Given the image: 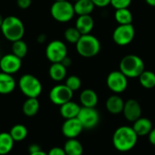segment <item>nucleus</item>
Returning a JSON list of instances; mask_svg holds the SVG:
<instances>
[{"mask_svg":"<svg viewBox=\"0 0 155 155\" xmlns=\"http://www.w3.org/2000/svg\"><path fill=\"white\" fill-rule=\"evenodd\" d=\"M94 26V21L90 15H78L75 22V27L81 33V35L90 34Z\"/></svg>","mask_w":155,"mask_h":155,"instance_id":"obj_17","label":"nucleus"},{"mask_svg":"<svg viewBox=\"0 0 155 155\" xmlns=\"http://www.w3.org/2000/svg\"><path fill=\"white\" fill-rule=\"evenodd\" d=\"M84 127L78 118L66 119L62 125V133L67 139L77 138L83 132Z\"/></svg>","mask_w":155,"mask_h":155,"instance_id":"obj_13","label":"nucleus"},{"mask_svg":"<svg viewBox=\"0 0 155 155\" xmlns=\"http://www.w3.org/2000/svg\"><path fill=\"white\" fill-rule=\"evenodd\" d=\"M138 135L132 126L123 125L118 127L113 134L114 147L121 153H126L133 150L138 141Z\"/></svg>","mask_w":155,"mask_h":155,"instance_id":"obj_1","label":"nucleus"},{"mask_svg":"<svg viewBox=\"0 0 155 155\" xmlns=\"http://www.w3.org/2000/svg\"><path fill=\"white\" fill-rule=\"evenodd\" d=\"M135 36V29L133 24L130 25H118L114 30L113 39L114 42L120 46L128 45L133 42Z\"/></svg>","mask_w":155,"mask_h":155,"instance_id":"obj_7","label":"nucleus"},{"mask_svg":"<svg viewBox=\"0 0 155 155\" xmlns=\"http://www.w3.org/2000/svg\"><path fill=\"white\" fill-rule=\"evenodd\" d=\"M18 86L21 92L27 98H37L43 90V86L39 79L30 74H24L20 77Z\"/></svg>","mask_w":155,"mask_h":155,"instance_id":"obj_5","label":"nucleus"},{"mask_svg":"<svg viewBox=\"0 0 155 155\" xmlns=\"http://www.w3.org/2000/svg\"><path fill=\"white\" fill-rule=\"evenodd\" d=\"M47 155H66L64 148L61 147H53L47 153Z\"/></svg>","mask_w":155,"mask_h":155,"instance_id":"obj_33","label":"nucleus"},{"mask_svg":"<svg viewBox=\"0 0 155 155\" xmlns=\"http://www.w3.org/2000/svg\"><path fill=\"white\" fill-rule=\"evenodd\" d=\"M45 40H46V35H45V34H41V35H39L37 36V42L40 43V44L45 43Z\"/></svg>","mask_w":155,"mask_h":155,"instance_id":"obj_39","label":"nucleus"},{"mask_svg":"<svg viewBox=\"0 0 155 155\" xmlns=\"http://www.w3.org/2000/svg\"><path fill=\"white\" fill-rule=\"evenodd\" d=\"M52 17L60 23L69 22L75 15L74 5L68 0L66 1H54L50 8Z\"/></svg>","mask_w":155,"mask_h":155,"instance_id":"obj_6","label":"nucleus"},{"mask_svg":"<svg viewBox=\"0 0 155 155\" xmlns=\"http://www.w3.org/2000/svg\"><path fill=\"white\" fill-rule=\"evenodd\" d=\"M141 85L145 89H153L155 87V73L144 70L138 77Z\"/></svg>","mask_w":155,"mask_h":155,"instance_id":"obj_27","label":"nucleus"},{"mask_svg":"<svg viewBox=\"0 0 155 155\" xmlns=\"http://www.w3.org/2000/svg\"><path fill=\"white\" fill-rule=\"evenodd\" d=\"M77 53L85 58L94 57L99 54L101 50V44L97 37L94 35L88 34V35H82L78 42L75 44Z\"/></svg>","mask_w":155,"mask_h":155,"instance_id":"obj_4","label":"nucleus"},{"mask_svg":"<svg viewBox=\"0 0 155 155\" xmlns=\"http://www.w3.org/2000/svg\"><path fill=\"white\" fill-rule=\"evenodd\" d=\"M28 149H29V153H35V152H37V151L41 150V148L37 144H32V145L29 146Z\"/></svg>","mask_w":155,"mask_h":155,"instance_id":"obj_38","label":"nucleus"},{"mask_svg":"<svg viewBox=\"0 0 155 155\" xmlns=\"http://www.w3.org/2000/svg\"><path fill=\"white\" fill-rule=\"evenodd\" d=\"M61 63H62V64L66 67V68H67V67H69V66L72 64V60H71V58L67 55V56H66V57H65L62 62H61Z\"/></svg>","mask_w":155,"mask_h":155,"instance_id":"obj_37","label":"nucleus"},{"mask_svg":"<svg viewBox=\"0 0 155 155\" xmlns=\"http://www.w3.org/2000/svg\"><path fill=\"white\" fill-rule=\"evenodd\" d=\"M0 58H1V55H0Z\"/></svg>","mask_w":155,"mask_h":155,"instance_id":"obj_45","label":"nucleus"},{"mask_svg":"<svg viewBox=\"0 0 155 155\" xmlns=\"http://www.w3.org/2000/svg\"><path fill=\"white\" fill-rule=\"evenodd\" d=\"M77 118L82 124L84 129L91 130L98 125L100 121V114L95 108L82 106Z\"/></svg>","mask_w":155,"mask_h":155,"instance_id":"obj_9","label":"nucleus"},{"mask_svg":"<svg viewBox=\"0 0 155 155\" xmlns=\"http://www.w3.org/2000/svg\"><path fill=\"white\" fill-rule=\"evenodd\" d=\"M16 4L21 9H27L32 4V0H16Z\"/></svg>","mask_w":155,"mask_h":155,"instance_id":"obj_34","label":"nucleus"},{"mask_svg":"<svg viewBox=\"0 0 155 155\" xmlns=\"http://www.w3.org/2000/svg\"><path fill=\"white\" fill-rule=\"evenodd\" d=\"M122 114L127 121L134 123L137 119L142 117L141 104L138 101L134 99H129L126 102H124V106Z\"/></svg>","mask_w":155,"mask_h":155,"instance_id":"obj_14","label":"nucleus"},{"mask_svg":"<svg viewBox=\"0 0 155 155\" xmlns=\"http://www.w3.org/2000/svg\"><path fill=\"white\" fill-rule=\"evenodd\" d=\"M114 19L118 25H130L133 24V14L128 8L116 9L114 13Z\"/></svg>","mask_w":155,"mask_h":155,"instance_id":"obj_26","label":"nucleus"},{"mask_svg":"<svg viewBox=\"0 0 155 155\" xmlns=\"http://www.w3.org/2000/svg\"><path fill=\"white\" fill-rule=\"evenodd\" d=\"M14 143L9 133H0V155L8 154L14 147Z\"/></svg>","mask_w":155,"mask_h":155,"instance_id":"obj_25","label":"nucleus"},{"mask_svg":"<svg viewBox=\"0 0 155 155\" xmlns=\"http://www.w3.org/2000/svg\"><path fill=\"white\" fill-rule=\"evenodd\" d=\"M80 109H81V106L78 104L71 100L60 106V114L65 120L76 118L80 112Z\"/></svg>","mask_w":155,"mask_h":155,"instance_id":"obj_20","label":"nucleus"},{"mask_svg":"<svg viewBox=\"0 0 155 155\" xmlns=\"http://www.w3.org/2000/svg\"><path fill=\"white\" fill-rule=\"evenodd\" d=\"M54 1H66V0H54Z\"/></svg>","mask_w":155,"mask_h":155,"instance_id":"obj_43","label":"nucleus"},{"mask_svg":"<svg viewBox=\"0 0 155 155\" xmlns=\"http://www.w3.org/2000/svg\"><path fill=\"white\" fill-rule=\"evenodd\" d=\"M148 139H149V142L151 143V144L155 146V127L152 129V131L148 134Z\"/></svg>","mask_w":155,"mask_h":155,"instance_id":"obj_36","label":"nucleus"},{"mask_svg":"<svg viewBox=\"0 0 155 155\" xmlns=\"http://www.w3.org/2000/svg\"><path fill=\"white\" fill-rule=\"evenodd\" d=\"M110 1L111 0H92V2L94 4V5L98 6V7L107 6L108 5H110Z\"/></svg>","mask_w":155,"mask_h":155,"instance_id":"obj_35","label":"nucleus"},{"mask_svg":"<svg viewBox=\"0 0 155 155\" xmlns=\"http://www.w3.org/2000/svg\"><path fill=\"white\" fill-rule=\"evenodd\" d=\"M9 134L15 142H21L26 138V136L28 134V131L25 125L15 124L11 128Z\"/></svg>","mask_w":155,"mask_h":155,"instance_id":"obj_28","label":"nucleus"},{"mask_svg":"<svg viewBox=\"0 0 155 155\" xmlns=\"http://www.w3.org/2000/svg\"><path fill=\"white\" fill-rule=\"evenodd\" d=\"M74 1H77V0H74Z\"/></svg>","mask_w":155,"mask_h":155,"instance_id":"obj_44","label":"nucleus"},{"mask_svg":"<svg viewBox=\"0 0 155 155\" xmlns=\"http://www.w3.org/2000/svg\"><path fill=\"white\" fill-rule=\"evenodd\" d=\"M108 88L114 94H119L124 93L128 86V78L119 70L111 72L106 79Z\"/></svg>","mask_w":155,"mask_h":155,"instance_id":"obj_10","label":"nucleus"},{"mask_svg":"<svg viewBox=\"0 0 155 155\" xmlns=\"http://www.w3.org/2000/svg\"><path fill=\"white\" fill-rule=\"evenodd\" d=\"M119 67L127 78H137L144 71V63L136 54H127L122 58Z\"/></svg>","mask_w":155,"mask_h":155,"instance_id":"obj_3","label":"nucleus"},{"mask_svg":"<svg viewBox=\"0 0 155 155\" xmlns=\"http://www.w3.org/2000/svg\"><path fill=\"white\" fill-rule=\"evenodd\" d=\"M0 29L4 37L12 43L22 39L25 35V25L22 20L15 15L5 17Z\"/></svg>","mask_w":155,"mask_h":155,"instance_id":"obj_2","label":"nucleus"},{"mask_svg":"<svg viewBox=\"0 0 155 155\" xmlns=\"http://www.w3.org/2000/svg\"><path fill=\"white\" fill-rule=\"evenodd\" d=\"M132 3V0H111L110 5H112L114 9H121V8H128Z\"/></svg>","mask_w":155,"mask_h":155,"instance_id":"obj_32","label":"nucleus"},{"mask_svg":"<svg viewBox=\"0 0 155 155\" xmlns=\"http://www.w3.org/2000/svg\"><path fill=\"white\" fill-rule=\"evenodd\" d=\"M145 2H146L149 5L154 6L155 7V0H145Z\"/></svg>","mask_w":155,"mask_h":155,"instance_id":"obj_41","label":"nucleus"},{"mask_svg":"<svg viewBox=\"0 0 155 155\" xmlns=\"http://www.w3.org/2000/svg\"><path fill=\"white\" fill-rule=\"evenodd\" d=\"M74 92L69 89L65 84H56L51 89L49 93V98L51 102L54 104L59 106L71 101Z\"/></svg>","mask_w":155,"mask_h":155,"instance_id":"obj_11","label":"nucleus"},{"mask_svg":"<svg viewBox=\"0 0 155 155\" xmlns=\"http://www.w3.org/2000/svg\"><path fill=\"white\" fill-rule=\"evenodd\" d=\"M3 21H4V17L1 15V14H0V27H1V25H2V24H3Z\"/></svg>","mask_w":155,"mask_h":155,"instance_id":"obj_42","label":"nucleus"},{"mask_svg":"<svg viewBox=\"0 0 155 155\" xmlns=\"http://www.w3.org/2000/svg\"><path fill=\"white\" fill-rule=\"evenodd\" d=\"M29 155H47L46 153L43 152L42 150L40 151H37V152H35V153H29Z\"/></svg>","mask_w":155,"mask_h":155,"instance_id":"obj_40","label":"nucleus"},{"mask_svg":"<svg viewBox=\"0 0 155 155\" xmlns=\"http://www.w3.org/2000/svg\"><path fill=\"white\" fill-rule=\"evenodd\" d=\"M40 108V104L37 98H27L23 104V113L28 117L35 116Z\"/></svg>","mask_w":155,"mask_h":155,"instance_id":"obj_24","label":"nucleus"},{"mask_svg":"<svg viewBox=\"0 0 155 155\" xmlns=\"http://www.w3.org/2000/svg\"><path fill=\"white\" fill-rule=\"evenodd\" d=\"M64 35L65 40L70 44H76L78 42V40L80 39V37L82 36L81 33L77 30V28L75 26L68 27L64 31Z\"/></svg>","mask_w":155,"mask_h":155,"instance_id":"obj_30","label":"nucleus"},{"mask_svg":"<svg viewBox=\"0 0 155 155\" xmlns=\"http://www.w3.org/2000/svg\"><path fill=\"white\" fill-rule=\"evenodd\" d=\"M105 106L107 111L112 114H119L123 113L124 106V101L123 98L114 94L111 96H109L106 100Z\"/></svg>","mask_w":155,"mask_h":155,"instance_id":"obj_15","label":"nucleus"},{"mask_svg":"<svg viewBox=\"0 0 155 155\" xmlns=\"http://www.w3.org/2000/svg\"><path fill=\"white\" fill-rule=\"evenodd\" d=\"M69 89H71L73 92L77 91L81 88L82 85V81L81 79L76 76V75H70L69 77L66 78L65 84H64Z\"/></svg>","mask_w":155,"mask_h":155,"instance_id":"obj_31","label":"nucleus"},{"mask_svg":"<svg viewBox=\"0 0 155 155\" xmlns=\"http://www.w3.org/2000/svg\"><path fill=\"white\" fill-rule=\"evenodd\" d=\"M45 56L52 64L61 63L67 56V46L60 40L50 42L45 48Z\"/></svg>","mask_w":155,"mask_h":155,"instance_id":"obj_8","label":"nucleus"},{"mask_svg":"<svg viewBox=\"0 0 155 155\" xmlns=\"http://www.w3.org/2000/svg\"><path fill=\"white\" fill-rule=\"evenodd\" d=\"M16 83L12 74L0 72V94H11L15 88Z\"/></svg>","mask_w":155,"mask_h":155,"instance_id":"obj_18","label":"nucleus"},{"mask_svg":"<svg viewBox=\"0 0 155 155\" xmlns=\"http://www.w3.org/2000/svg\"><path fill=\"white\" fill-rule=\"evenodd\" d=\"M79 100L82 106L95 108L98 104V95L96 92L92 89H84L80 94Z\"/></svg>","mask_w":155,"mask_h":155,"instance_id":"obj_19","label":"nucleus"},{"mask_svg":"<svg viewBox=\"0 0 155 155\" xmlns=\"http://www.w3.org/2000/svg\"><path fill=\"white\" fill-rule=\"evenodd\" d=\"M132 127L139 137L148 135L153 128L152 121L145 117H140L139 119H137L135 122H134V125Z\"/></svg>","mask_w":155,"mask_h":155,"instance_id":"obj_16","label":"nucleus"},{"mask_svg":"<svg viewBox=\"0 0 155 155\" xmlns=\"http://www.w3.org/2000/svg\"><path fill=\"white\" fill-rule=\"evenodd\" d=\"M94 7L95 5L92 2V0H77L74 4V13L77 15H91Z\"/></svg>","mask_w":155,"mask_h":155,"instance_id":"obj_22","label":"nucleus"},{"mask_svg":"<svg viewBox=\"0 0 155 155\" xmlns=\"http://www.w3.org/2000/svg\"><path fill=\"white\" fill-rule=\"evenodd\" d=\"M64 150L66 155H83L84 147L83 144L76 139H68L64 145Z\"/></svg>","mask_w":155,"mask_h":155,"instance_id":"obj_23","label":"nucleus"},{"mask_svg":"<svg viewBox=\"0 0 155 155\" xmlns=\"http://www.w3.org/2000/svg\"><path fill=\"white\" fill-rule=\"evenodd\" d=\"M67 70L62 63H54L49 67V76L55 82H61L66 77Z\"/></svg>","mask_w":155,"mask_h":155,"instance_id":"obj_21","label":"nucleus"},{"mask_svg":"<svg viewBox=\"0 0 155 155\" xmlns=\"http://www.w3.org/2000/svg\"><path fill=\"white\" fill-rule=\"evenodd\" d=\"M22 66V59L15 55L14 54H7L0 58V69L1 72L14 74L17 73Z\"/></svg>","mask_w":155,"mask_h":155,"instance_id":"obj_12","label":"nucleus"},{"mask_svg":"<svg viewBox=\"0 0 155 155\" xmlns=\"http://www.w3.org/2000/svg\"><path fill=\"white\" fill-rule=\"evenodd\" d=\"M27 52H28V46L24 40L20 39V40L13 42L12 54H14L15 55L22 59L26 55Z\"/></svg>","mask_w":155,"mask_h":155,"instance_id":"obj_29","label":"nucleus"}]
</instances>
